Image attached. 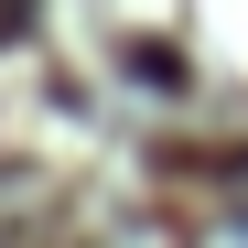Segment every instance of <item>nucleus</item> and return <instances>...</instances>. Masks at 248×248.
<instances>
[{
    "instance_id": "obj_1",
    "label": "nucleus",
    "mask_w": 248,
    "mask_h": 248,
    "mask_svg": "<svg viewBox=\"0 0 248 248\" xmlns=\"http://www.w3.org/2000/svg\"><path fill=\"white\" fill-rule=\"evenodd\" d=\"M130 76H151V87L173 97V87H184V54H162V44H130Z\"/></svg>"
}]
</instances>
